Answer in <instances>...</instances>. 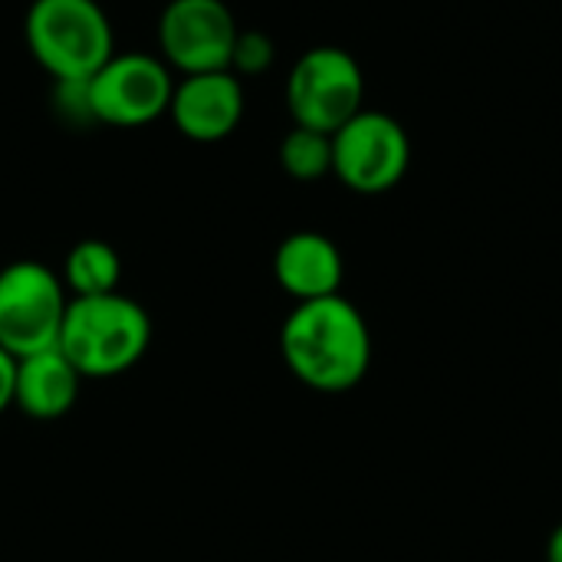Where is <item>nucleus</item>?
<instances>
[{
  "instance_id": "39448f33",
  "label": "nucleus",
  "mask_w": 562,
  "mask_h": 562,
  "mask_svg": "<svg viewBox=\"0 0 562 562\" xmlns=\"http://www.w3.org/2000/svg\"><path fill=\"white\" fill-rule=\"evenodd\" d=\"M362 69L339 46H316L303 53L286 79V105L293 122L326 135L362 112Z\"/></svg>"
},
{
  "instance_id": "f03ea898",
  "label": "nucleus",
  "mask_w": 562,
  "mask_h": 562,
  "mask_svg": "<svg viewBox=\"0 0 562 562\" xmlns=\"http://www.w3.org/2000/svg\"><path fill=\"white\" fill-rule=\"evenodd\" d=\"M151 342V319L132 296H72L59 329V352L82 379H112L132 369Z\"/></svg>"
},
{
  "instance_id": "f257e3e1",
  "label": "nucleus",
  "mask_w": 562,
  "mask_h": 562,
  "mask_svg": "<svg viewBox=\"0 0 562 562\" xmlns=\"http://www.w3.org/2000/svg\"><path fill=\"white\" fill-rule=\"evenodd\" d=\"M286 369L316 392H349L372 366V336L362 313L339 293L296 303L280 329Z\"/></svg>"
},
{
  "instance_id": "9d476101",
  "label": "nucleus",
  "mask_w": 562,
  "mask_h": 562,
  "mask_svg": "<svg viewBox=\"0 0 562 562\" xmlns=\"http://www.w3.org/2000/svg\"><path fill=\"white\" fill-rule=\"evenodd\" d=\"M273 277L296 303L323 300V296L339 293L342 254L329 237L316 231H296L277 247Z\"/></svg>"
},
{
  "instance_id": "20e7f679",
  "label": "nucleus",
  "mask_w": 562,
  "mask_h": 562,
  "mask_svg": "<svg viewBox=\"0 0 562 562\" xmlns=\"http://www.w3.org/2000/svg\"><path fill=\"white\" fill-rule=\"evenodd\" d=\"M66 286L40 260H16L0 270V349L13 359L53 349L66 316Z\"/></svg>"
},
{
  "instance_id": "dca6fc26",
  "label": "nucleus",
  "mask_w": 562,
  "mask_h": 562,
  "mask_svg": "<svg viewBox=\"0 0 562 562\" xmlns=\"http://www.w3.org/2000/svg\"><path fill=\"white\" fill-rule=\"evenodd\" d=\"M13 389H16V359L0 349V415L13 405Z\"/></svg>"
},
{
  "instance_id": "ddd939ff",
  "label": "nucleus",
  "mask_w": 562,
  "mask_h": 562,
  "mask_svg": "<svg viewBox=\"0 0 562 562\" xmlns=\"http://www.w3.org/2000/svg\"><path fill=\"white\" fill-rule=\"evenodd\" d=\"M280 165L296 181H316L333 171V135L296 125L280 142Z\"/></svg>"
},
{
  "instance_id": "423d86ee",
  "label": "nucleus",
  "mask_w": 562,
  "mask_h": 562,
  "mask_svg": "<svg viewBox=\"0 0 562 562\" xmlns=\"http://www.w3.org/2000/svg\"><path fill=\"white\" fill-rule=\"evenodd\" d=\"M412 145L405 128L382 112H359L333 132V171L359 194H382L408 171Z\"/></svg>"
},
{
  "instance_id": "1a4fd4ad",
  "label": "nucleus",
  "mask_w": 562,
  "mask_h": 562,
  "mask_svg": "<svg viewBox=\"0 0 562 562\" xmlns=\"http://www.w3.org/2000/svg\"><path fill=\"white\" fill-rule=\"evenodd\" d=\"M168 115L191 142H221L244 119V86L231 69L198 72L175 82Z\"/></svg>"
},
{
  "instance_id": "f3484780",
  "label": "nucleus",
  "mask_w": 562,
  "mask_h": 562,
  "mask_svg": "<svg viewBox=\"0 0 562 562\" xmlns=\"http://www.w3.org/2000/svg\"><path fill=\"white\" fill-rule=\"evenodd\" d=\"M547 560L550 562H562V524L553 530L550 537V550H547Z\"/></svg>"
},
{
  "instance_id": "2eb2a0df",
  "label": "nucleus",
  "mask_w": 562,
  "mask_h": 562,
  "mask_svg": "<svg viewBox=\"0 0 562 562\" xmlns=\"http://www.w3.org/2000/svg\"><path fill=\"white\" fill-rule=\"evenodd\" d=\"M273 40L260 30H240L231 49V72L240 76H260L273 66Z\"/></svg>"
},
{
  "instance_id": "7ed1b4c3",
  "label": "nucleus",
  "mask_w": 562,
  "mask_h": 562,
  "mask_svg": "<svg viewBox=\"0 0 562 562\" xmlns=\"http://www.w3.org/2000/svg\"><path fill=\"white\" fill-rule=\"evenodd\" d=\"M23 33L53 79H89L115 53L112 23L95 0H33Z\"/></svg>"
},
{
  "instance_id": "9b49d317",
  "label": "nucleus",
  "mask_w": 562,
  "mask_h": 562,
  "mask_svg": "<svg viewBox=\"0 0 562 562\" xmlns=\"http://www.w3.org/2000/svg\"><path fill=\"white\" fill-rule=\"evenodd\" d=\"M79 369L59 352V346L33 352L26 359H16L13 405L36 422H56L72 412L79 398Z\"/></svg>"
},
{
  "instance_id": "0eeeda50",
  "label": "nucleus",
  "mask_w": 562,
  "mask_h": 562,
  "mask_svg": "<svg viewBox=\"0 0 562 562\" xmlns=\"http://www.w3.org/2000/svg\"><path fill=\"white\" fill-rule=\"evenodd\" d=\"M89 89L99 125L138 128L168 115L175 79L168 63L151 53H112V59L89 76Z\"/></svg>"
},
{
  "instance_id": "4468645a",
  "label": "nucleus",
  "mask_w": 562,
  "mask_h": 562,
  "mask_svg": "<svg viewBox=\"0 0 562 562\" xmlns=\"http://www.w3.org/2000/svg\"><path fill=\"white\" fill-rule=\"evenodd\" d=\"M53 112L69 128H92L99 125L92 109L89 79H53Z\"/></svg>"
},
{
  "instance_id": "6e6552de",
  "label": "nucleus",
  "mask_w": 562,
  "mask_h": 562,
  "mask_svg": "<svg viewBox=\"0 0 562 562\" xmlns=\"http://www.w3.org/2000/svg\"><path fill=\"white\" fill-rule=\"evenodd\" d=\"M237 33L224 0H168L158 20L161 56L184 76L227 69Z\"/></svg>"
},
{
  "instance_id": "f8f14e48",
  "label": "nucleus",
  "mask_w": 562,
  "mask_h": 562,
  "mask_svg": "<svg viewBox=\"0 0 562 562\" xmlns=\"http://www.w3.org/2000/svg\"><path fill=\"white\" fill-rule=\"evenodd\" d=\"M63 286L72 296H105L119 290L122 260L105 240H79L63 260Z\"/></svg>"
}]
</instances>
